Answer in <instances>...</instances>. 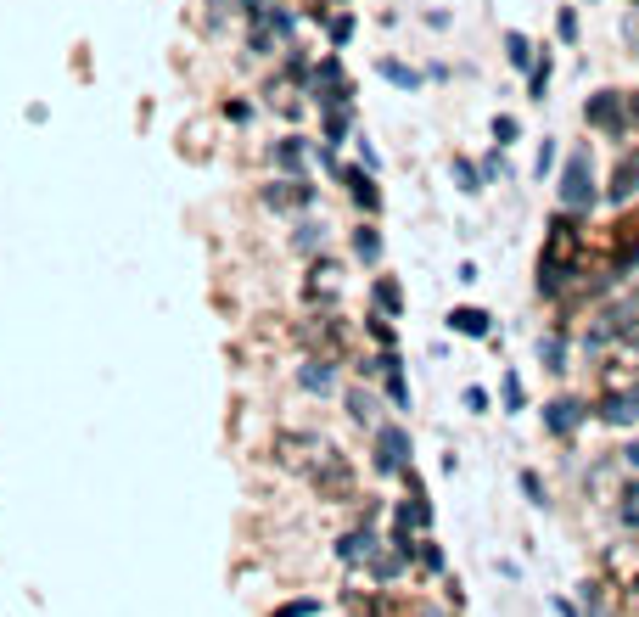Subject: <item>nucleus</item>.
Wrapping results in <instances>:
<instances>
[{
  "mask_svg": "<svg viewBox=\"0 0 639 617\" xmlns=\"http://www.w3.org/2000/svg\"><path fill=\"white\" fill-rule=\"evenodd\" d=\"M516 483H522V494H527V505H533V511H544V505H550V488H544V477L533 472V466H522V477H516Z\"/></svg>",
  "mask_w": 639,
  "mask_h": 617,
  "instance_id": "nucleus-36",
  "label": "nucleus"
},
{
  "mask_svg": "<svg viewBox=\"0 0 639 617\" xmlns=\"http://www.w3.org/2000/svg\"><path fill=\"white\" fill-rule=\"evenodd\" d=\"M555 34H561V45H578V6H561V17H555Z\"/></svg>",
  "mask_w": 639,
  "mask_h": 617,
  "instance_id": "nucleus-41",
  "label": "nucleus"
},
{
  "mask_svg": "<svg viewBox=\"0 0 639 617\" xmlns=\"http://www.w3.org/2000/svg\"><path fill=\"white\" fill-rule=\"evenodd\" d=\"M314 197H320V191L309 186V174H281L270 186H258V202L275 208V214H303V208H314Z\"/></svg>",
  "mask_w": 639,
  "mask_h": 617,
  "instance_id": "nucleus-11",
  "label": "nucleus"
},
{
  "mask_svg": "<svg viewBox=\"0 0 639 617\" xmlns=\"http://www.w3.org/2000/svg\"><path fill=\"white\" fill-rule=\"evenodd\" d=\"M555 202L567 214H595L600 208V186H595V163H589V146H578L567 163H561V180H555Z\"/></svg>",
  "mask_w": 639,
  "mask_h": 617,
  "instance_id": "nucleus-3",
  "label": "nucleus"
},
{
  "mask_svg": "<svg viewBox=\"0 0 639 617\" xmlns=\"http://www.w3.org/2000/svg\"><path fill=\"white\" fill-rule=\"evenodd\" d=\"M359 169H370V174H376V169H382V152H376V146H370V135H359Z\"/></svg>",
  "mask_w": 639,
  "mask_h": 617,
  "instance_id": "nucleus-43",
  "label": "nucleus"
},
{
  "mask_svg": "<svg viewBox=\"0 0 639 617\" xmlns=\"http://www.w3.org/2000/svg\"><path fill=\"white\" fill-rule=\"evenodd\" d=\"M544 432L550 438H572L578 427H589V416H595V404L578 399V393H555V399H544Z\"/></svg>",
  "mask_w": 639,
  "mask_h": 617,
  "instance_id": "nucleus-12",
  "label": "nucleus"
},
{
  "mask_svg": "<svg viewBox=\"0 0 639 617\" xmlns=\"http://www.w3.org/2000/svg\"><path fill=\"white\" fill-rule=\"evenodd\" d=\"M583 124L606 141H628V90H595V96L583 101Z\"/></svg>",
  "mask_w": 639,
  "mask_h": 617,
  "instance_id": "nucleus-6",
  "label": "nucleus"
},
{
  "mask_svg": "<svg viewBox=\"0 0 639 617\" xmlns=\"http://www.w3.org/2000/svg\"><path fill=\"white\" fill-rule=\"evenodd\" d=\"M376 556H382V533H376V522H370V517L354 522V528L337 539V561H342V567H354V573H359V567L370 573V561H376Z\"/></svg>",
  "mask_w": 639,
  "mask_h": 617,
  "instance_id": "nucleus-13",
  "label": "nucleus"
},
{
  "mask_svg": "<svg viewBox=\"0 0 639 617\" xmlns=\"http://www.w3.org/2000/svg\"><path fill=\"white\" fill-rule=\"evenodd\" d=\"M589 259V219L583 214H567V208H555L550 225H544V247H539V264H533V287L539 298L561 303L578 281V264Z\"/></svg>",
  "mask_w": 639,
  "mask_h": 617,
  "instance_id": "nucleus-1",
  "label": "nucleus"
},
{
  "mask_svg": "<svg viewBox=\"0 0 639 617\" xmlns=\"http://www.w3.org/2000/svg\"><path fill=\"white\" fill-rule=\"evenodd\" d=\"M337 399H342V410H348V421H354V427L376 432V421H382V399L370 393V382H354V388H342Z\"/></svg>",
  "mask_w": 639,
  "mask_h": 617,
  "instance_id": "nucleus-20",
  "label": "nucleus"
},
{
  "mask_svg": "<svg viewBox=\"0 0 639 617\" xmlns=\"http://www.w3.org/2000/svg\"><path fill=\"white\" fill-rule=\"evenodd\" d=\"M533 57H539V45L527 40L522 29H505V62H511L516 73H527V68H533Z\"/></svg>",
  "mask_w": 639,
  "mask_h": 617,
  "instance_id": "nucleus-31",
  "label": "nucleus"
},
{
  "mask_svg": "<svg viewBox=\"0 0 639 617\" xmlns=\"http://www.w3.org/2000/svg\"><path fill=\"white\" fill-rule=\"evenodd\" d=\"M595 421H606L617 432H634L639 427V382L623 393H595Z\"/></svg>",
  "mask_w": 639,
  "mask_h": 617,
  "instance_id": "nucleus-14",
  "label": "nucleus"
},
{
  "mask_svg": "<svg viewBox=\"0 0 639 617\" xmlns=\"http://www.w3.org/2000/svg\"><path fill=\"white\" fill-rule=\"evenodd\" d=\"M516 135H522V124L511 113H494V146H516Z\"/></svg>",
  "mask_w": 639,
  "mask_h": 617,
  "instance_id": "nucleus-40",
  "label": "nucleus"
},
{
  "mask_svg": "<svg viewBox=\"0 0 639 617\" xmlns=\"http://www.w3.org/2000/svg\"><path fill=\"white\" fill-rule=\"evenodd\" d=\"M348 337H354V326H348L337 309H314L309 320H298V343H303V354L342 359V354H348Z\"/></svg>",
  "mask_w": 639,
  "mask_h": 617,
  "instance_id": "nucleus-5",
  "label": "nucleus"
},
{
  "mask_svg": "<svg viewBox=\"0 0 639 617\" xmlns=\"http://www.w3.org/2000/svg\"><path fill=\"white\" fill-rule=\"evenodd\" d=\"M600 197L617 202V208L639 197V141H634V146H623V158H617V169H611V186L600 191Z\"/></svg>",
  "mask_w": 639,
  "mask_h": 617,
  "instance_id": "nucleus-17",
  "label": "nucleus"
},
{
  "mask_svg": "<svg viewBox=\"0 0 639 617\" xmlns=\"http://www.w3.org/2000/svg\"><path fill=\"white\" fill-rule=\"evenodd\" d=\"M550 79H555V57H550V45H544L539 57H533V68H527V101L550 96Z\"/></svg>",
  "mask_w": 639,
  "mask_h": 617,
  "instance_id": "nucleus-29",
  "label": "nucleus"
},
{
  "mask_svg": "<svg viewBox=\"0 0 639 617\" xmlns=\"http://www.w3.org/2000/svg\"><path fill=\"white\" fill-rule=\"evenodd\" d=\"M639 382V365L628 354H611V359H600V371H595V393H623V388H634Z\"/></svg>",
  "mask_w": 639,
  "mask_h": 617,
  "instance_id": "nucleus-23",
  "label": "nucleus"
},
{
  "mask_svg": "<svg viewBox=\"0 0 639 617\" xmlns=\"http://www.w3.org/2000/svg\"><path fill=\"white\" fill-rule=\"evenodd\" d=\"M337 180L348 186V202H354L365 219L382 214V186H376V174H370V169H342V163H337Z\"/></svg>",
  "mask_w": 639,
  "mask_h": 617,
  "instance_id": "nucleus-16",
  "label": "nucleus"
},
{
  "mask_svg": "<svg viewBox=\"0 0 639 617\" xmlns=\"http://www.w3.org/2000/svg\"><path fill=\"white\" fill-rule=\"evenodd\" d=\"M270 617H320V595H303V601H286V606H275Z\"/></svg>",
  "mask_w": 639,
  "mask_h": 617,
  "instance_id": "nucleus-39",
  "label": "nucleus"
},
{
  "mask_svg": "<svg viewBox=\"0 0 639 617\" xmlns=\"http://www.w3.org/2000/svg\"><path fill=\"white\" fill-rule=\"evenodd\" d=\"M331 455H337V444H331L326 432H314V427H281V432L270 438V460L281 466L286 477H309V472H320Z\"/></svg>",
  "mask_w": 639,
  "mask_h": 617,
  "instance_id": "nucleus-2",
  "label": "nucleus"
},
{
  "mask_svg": "<svg viewBox=\"0 0 639 617\" xmlns=\"http://www.w3.org/2000/svg\"><path fill=\"white\" fill-rule=\"evenodd\" d=\"M460 404H466L471 416H488V388H466V393H460Z\"/></svg>",
  "mask_w": 639,
  "mask_h": 617,
  "instance_id": "nucleus-45",
  "label": "nucleus"
},
{
  "mask_svg": "<svg viewBox=\"0 0 639 617\" xmlns=\"http://www.w3.org/2000/svg\"><path fill=\"white\" fill-rule=\"evenodd\" d=\"M270 163L281 174H303L314 163V141H309V135H281V141L270 146Z\"/></svg>",
  "mask_w": 639,
  "mask_h": 617,
  "instance_id": "nucleus-21",
  "label": "nucleus"
},
{
  "mask_svg": "<svg viewBox=\"0 0 639 617\" xmlns=\"http://www.w3.org/2000/svg\"><path fill=\"white\" fill-rule=\"evenodd\" d=\"M298 388L309 393V399H331V393H342V382H337V359L303 354V359H298Z\"/></svg>",
  "mask_w": 639,
  "mask_h": 617,
  "instance_id": "nucleus-15",
  "label": "nucleus"
},
{
  "mask_svg": "<svg viewBox=\"0 0 639 617\" xmlns=\"http://www.w3.org/2000/svg\"><path fill=\"white\" fill-rule=\"evenodd\" d=\"M578 612L583 617H611V606H617V584L611 578H583L578 584Z\"/></svg>",
  "mask_w": 639,
  "mask_h": 617,
  "instance_id": "nucleus-24",
  "label": "nucleus"
},
{
  "mask_svg": "<svg viewBox=\"0 0 639 617\" xmlns=\"http://www.w3.org/2000/svg\"><path fill=\"white\" fill-rule=\"evenodd\" d=\"M606 264H611V275H617V281H628V275L639 270V208L611 225V236H606Z\"/></svg>",
  "mask_w": 639,
  "mask_h": 617,
  "instance_id": "nucleus-10",
  "label": "nucleus"
},
{
  "mask_svg": "<svg viewBox=\"0 0 639 617\" xmlns=\"http://www.w3.org/2000/svg\"><path fill=\"white\" fill-rule=\"evenodd\" d=\"M628 6H639V0H628Z\"/></svg>",
  "mask_w": 639,
  "mask_h": 617,
  "instance_id": "nucleus-51",
  "label": "nucleus"
},
{
  "mask_svg": "<svg viewBox=\"0 0 639 617\" xmlns=\"http://www.w3.org/2000/svg\"><path fill=\"white\" fill-rule=\"evenodd\" d=\"M483 180H488V186H499V180H511V163H505V146H494V152H488V158H483Z\"/></svg>",
  "mask_w": 639,
  "mask_h": 617,
  "instance_id": "nucleus-38",
  "label": "nucleus"
},
{
  "mask_svg": "<svg viewBox=\"0 0 639 617\" xmlns=\"http://www.w3.org/2000/svg\"><path fill=\"white\" fill-rule=\"evenodd\" d=\"M309 101L314 107H354V79L342 73L337 51H326V57L309 68Z\"/></svg>",
  "mask_w": 639,
  "mask_h": 617,
  "instance_id": "nucleus-7",
  "label": "nucleus"
},
{
  "mask_svg": "<svg viewBox=\"0 0 639 617\" xmlns=\"http://www.w3.org/2000/svg\"><path fill=\"white\" fill-rule=\"evenodd\" d=\"M309 483H314V494H320L326 505H354L359 500V472H354V460L342 455V449L320 466V472H309Z\"/></svg>",
  "mask_w": 639,
  "mask_h": 617,
  "instance_id": "nucleus-9",
  "label": "nucleus"
},
{
  "mask_svg": "<svg viewBox=\"0 0 639 617\" xmlns=\"http://www.w3.org/2000/svg\"><path fill=\"white\" fill-rule=\"evenodd\" d=\"M382 393H387V404H393L398 416H410L415 393H410V376H404V359H398V348H387V354H382Z\"/></svg>",
  "mask_w": 639,
  "mask_h": 617,
  "instance_id": "nucleus-19",
  "label": "nucleus"
},
{
  "mask_svg": "<svg viewBox=\"0 0 639 617\" xmlns=\"http://www.w3.org/2000/svg\"><path fill=\"white\" fill-rule=\"evenodd\" d=\"M499 399H505V416H522V410H527V393H522V376H516V371L499 376Z\"/></svg>",
  "mask_w": 639,
  "mask_h": 617,
  "instance_id": "nucleus-35",
  "label": "nucleus"
},
{
  "mask_svg": "<svg viewBox=\"0 0 639 617\" xmlns=\"http://www.w3.org/2000/svg\"><path fill=\"white\" fill-rule=\"evenodd\" d=\"M415 561H421L426 573H449V556H443V545L432 539V533H421V539H415Z\"/></svg>",
  "mask_w": 639,
  "mask_h": 617,
  "instance_id": "nucleus-33",
  "label": "nucleus"
},
{
  "mask_svg": "<svg viewBox=\"0 0 639 617\" xmlns=\"http://www.w3.org/2000/svg\"><path fill=\"white\" fill-rule=\"evenodd\" d=\"M449 180H455V191H460V197H483V191H488L483 169H477L471 158H460V152L449 158Z\"/></svg>",
  "mask_w": 639,
  "mask_h": 617,
  "instance_id": "nucleus-27",
  "label": "nucleus"
},
{
  "mask_svg": "<svg viewBox=\"0 0 639 617\" xmlns=\"http://www.w3.org/2000/svg\"><path fill=\"white\" fill-rule=\"evenodd\" d=\"M376 79H387V85L404 90V96H415V90L426 85V73L410 68V62H398V57H376Z\"/></svg>",
  "mask_w": 639,
  "mask_h": 617,
  "instance_id": "nucleus-26",
  "label": "nucleus"
},
{
  "mask_svg": "<svg viewBox=\"0 0 639 617\" xmlns=\"http://www.w3.org/2000/svg\"><path fill=\"white\" fill-rule=\"evenodd\" d=\"M589 6H595V0H589Z\"/></svg>",
  "mask_w": 639,
  "mask_h": 617,
  "instance_id": "nucleus-52",
  "label": "nucleus"
},
{
  "mask_svg": "<svg viewBox=\"0 0 639 617\" xmlns=\"http://www.w3.org/2000/svg\"><path fill=\"white\" fill-rule=\"evenodd\" d=\"M555 169V141H550V135H544V141H539V158H533V174H539V180H544V174H550Z\"/></svg>",
  "mask_w": 639,
  "mask_h": 617,
  "instance_id": "nucleus-44",
  "label": "nucleus"
},
{
  "mask_svg": "<svg viewBox=\"0 0 639 617\" xmlns=\"http://www.w3.org/2000/svg\"><path fill=\"white\" fill-rule=\"evenodd\" d=\"M342 264L331 259V253H314L309 259V270H303V303L309 309H337V298H342Z\"/></svg>",
  "mask_w": 639,
  "mask_h": 617,
  "instance_id": "nucleus-8",
  "label": "nucleus"
},
{
  "mask_svg": "<svg viewBox=\"0 0 639 617\" xmlns=\"http://www.w3.org/2000/svg\"><path fill=\"white\" fill-rule=\"evenodd\" d=\"M617 522L628 533H639V472H628V483L617 488Z\"/></svg>",
  "mask_w": 639,
  "mask_h": 617,
  "instance_id": "nucleus-30",
  "label": "nucleus"
},
{
  "mask_svg": "<svg viewBox=\"0 0 639 617\" xmlns=\"http://www.w3.org/2000/svg\"><path fill=\"white\" fill-rule=\"evenodd\" d=\"M348 247H354V259L365 264V270H376V264H382V253H387V242H382V230H376V219H359L354 236H348Z\"/></svg>",
  "mask_w": 639,
  "mask_h": 617,
  "instance_id": "nucleus-25",
  "label": "nucleus"
},
{
  "mask_svg": "<svg viewBox=\"0 0 639 617\" xmlns=\"http://www.w3.org/2000/svg\"><path fill=\"white\" fill-rule=\"evenodd\" d=\"M331 6H342V0H303V17H309V23H326Z\"/></svg>",
  "mask_w": 639,
  "mask_h": 617,
  "instance_id": "nucleus-46",
  "label": "nucleus"
},
{
  "mask_svg": "<svg viewBox=\"0 0 639 617\" xmlns=\"http://www.w3.org/2000/svg\"><path fill=\"white\" fill-rule=\"evenodd\" d=\"M539 365H544V371H555V376L567 371V326H550L539 337Z\"/></svg>",
  "mask_w": 639,
  "mask_h": 617,
  "instance_id": "nucleus-28",
  "label": "nucleus"
},
{
  "mask_svg": "<svg viewBox=\"0 0 639 617\" xmlns=\"http://www.w3.org/2000/svg\"><path fill=\"white\" fill-rule=\"evenodd\" d=\"M365 337L376 348H398V331H393V320H387V315H365Z\"/></svg>",
  "mask_w": 639,
  "mask_h": 617,
  "instance_id": "nucleus-37",
  "label": "nucleus"
},
{
  "mask_svg": "<svg viewBox=\"0 0 639 617\" xmlns=\"http://www.w3.org/2000/svg\"><path fill=\"white\" fill-rule=\"evenodd\" d=\"M550 606H555V612H561V617H583V612H578V606H572V601H561V595H555V601H550Z\"/></svg>",
  "mask_w": 639,
  "mask_h": 617,
  "instance_id": "nucleus-50",
  "label": "nucleus"
},
{
  "mask_svg": "<svg viewBox=\"0 0 639 617\" xmlns=\"http://www.w3.org/2000/svg\"><path fill=\"white\" fill-rule=\"evenodd\" d=\"M639 130V90H628V135Z\"/></svg>",
  "mask_w": 639,
  "mask_h": 617,
  "instance_id": "nucleus-49",
  "label": "nucleus"
},
{
  "mask_svg": "<svg viewBox=\"0 0 639 617\" xmlns=\"http://www.w3.org/2000/svg\"><path fill=\"white\" fill-rule=\"evenodd\" d=\"M370 309L387 315V320H404L410 298H404V287H398V275H370Z\"/></svg>",
  "mask_w": 639,
  "mask_h": 617,
  "instance_id": "nucleus-22",
  "label": "nucleus"
},
{
  "mask_svg": "<svg viewBox=\"0 0 639 617\" xmlns=\"http://www.w3.org/2000/svg\"><path fill=\"white\" fill-rule=\"evenodd\" d=\"M617 460H623L628 472H639V438H628V444H623V449H617Z\"/></svg>",
  "mask_w": 639,
  "mask_h": 617,
  "instance_id": "nucleus-48",
  "label": "nucleus"
},
{
  "mask_svg": "<svg viewBox=\"0 0 639 617\" xmlns=\"http://www.w3.org/2000/svg\"><path fill=\"white\" fill-rule=\"evenodd\" d=\"M354 29H359V17H354V12H337V17H326V45H331V51H342V45L354 40Z\"/></svg>",
  "mask_w": 639,
  "mask_h": 617,
  "instance_id": "nucleus-34",
  "label": "nucleus"
},
{
  "mask_svg": "<svg viewBox=\"0 0 639 617\" xmlns=\"http://www.w3.org/2000/svg\"><path fill=\"white\" fill-rule=\"evenodd\" d=\"M219 113H225L230 124H247V118H253V107H247V101H225V107H219Z\"/></svg>",
  "mask_w": 639,
  "mask_h": 617,
  "instance_id": "nucleus-47",
  "label": "nucleus"
},
{
  "mask_svg": "<svg viewBox=\"0 0 639 617\" xmlns=\"http://www.w3.org/2000/svg\"><path fill=\"white\" fill-rule=\"evenodd\" d=\"M404 466H415V444L404 421H376L370 432V472L376 477H404Z\"/></svg>",
  "mask_w": 639,
  "mask_h": 617,
  "instance_id": "nucleus-4",
  "label": "nucleus"
},
{
  "mask_svg": "<svg viewBox=\"0 0 639 617\" xmlns=\"http://www.w3.org/2000/svg\"><path fill=\"white\" fill-rule=\"evenodd\" d=\"M617 606H623L628 617H639V573H634V578H623V584H617Z\"/></svg>",
  "mask_w": 639,
  "mask_h": 617,
  "instance_id": "nucleus-42",
  "label": "nucleus"
},
{
  "mask_svg": "<svg viewBox=\"0 0 639 617\" xmlns=\"http://www.w3.org/2000/svg\"><path fill=\"white\" fill-rule=\"evenodd\" d=\"M292 247H298L303 259H314V253H326V219H303V225L292 230Z\"/></svg>",
  "mask_w": 639,
  "mask_h": 617,
  "instance_id": "nucleus-32",
  "label": "nucleus"
},
{
  "mask_svg": "<svg viewBox=\"0 0 639 617\" xmlns=\"http://www.w3.org/2000/svg\"><path fill=\"white\" fill-rule=\"evenodd\" d=\"M443 326L455 331V337H471V343H488V337H494V315L477 309V303H455V309L443 315Z\"/></svg>",
  "mask_w": 639,
  "mask_h": 617,
  "instance_id": "nucleus-18",
  "label": "nucleus"
}]
</instances>
